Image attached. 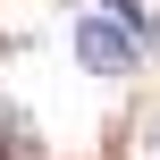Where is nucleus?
Listing matches in <instances>:
<instances>
[{"label":"nucleus","instance_id":"1","mask_svg":"<svg viewBox=\"0 0 160 160\" xmlns=\"http://www.w3.org/2000/svg\"><path fill=\"white\" fill-rule=\"evenodd\" d=\"M76 59H84L93 76H135V68H143V34H135L127 17H110V8H101V17H84V25H76Z\"/></svg>","mask_w":160,"mask_h":160}]
</instances>
